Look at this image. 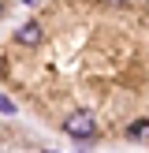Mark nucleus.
Here are the masks:
<instances>
[{
  "mask_svg": "<svg viewBox=\"0 0 149 153\" xmlns=\"http://www.w3.org/2000/svg\"><path fill=\"white\" fill-rule=\"evenodd\" d=\"M63 131L71 134V138H93L97 134V120L89 116V112H74V116H67Z\"/></svg>",
  "mask_w": 149,
  "mask_h": 153,
  "instance_id": "obj_1",
  "label": "nucleus"
},
{
  "mask_svg": "<svg viewBox=\"0 0 149 153\" xmlns=\"http://www.w3.org/2000/svg\"><path fill=\"white\" fill-rule=\"evenodd\" d=\"M41 41V22H22L15 30V45H37Z\"/></svg>",
  "mask_w": 149,
  "mask_h": 153,
  "instance_id": "obj_2",
  "label": "nucleus"
},
{
  "mask_svg": "<svg viewBox=\"0 0 149 153\" xmlns=\"http://www.w3.org/2000/svg\"><path fill=\"white\" fill-rule=\"evenodd\" d=\"M127 138L131 142H145L149 138V120H134V123L127 127Z\"/></svg>",
  "mask_w": 149,
  "mask_h": 153,
  "instance_id": "obj_3",
  "label": "nucleus"
},
{
  "mask_svg": "<svg viewBox=\"0 0 149 153\" xmlns=\"http://www.w3.org/2000/svg\"><path fill=\"white\" fill-rule=\"evenodd\" d=\"M0 112H4V116H11V112H15V101H11V97H4V94H0Z\"/></svg>",
  "mask_w": 149,
  "mask_h": 153,
  "instance_id": "obj_4",
  "label": "nucleus"
},
{
  "mask_svg": "<svg viewBox=\"0 0 149 153\" xmlns=\"http://www.w3.org/2000/svg\"><path fill=\"white\" fill-rule=\"evenodd\" d=\"M0 19H4V0H0Z\"/></svg>",
  "mask_w": 149,
  "mask_h": 153,
  "instance_id": "obj_5",
  "label": "nucleus"
}]
</instances>
